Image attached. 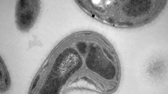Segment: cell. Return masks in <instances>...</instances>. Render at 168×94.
<instances>
[{
    "label": "cell",
    "instance_id": "cell-1",
    "mask_svg": "<svg viewBox=\"0 0 168 94\" xmlns=\"http://www.w3.org/2000/svg\"><path fill=\"white\" fill-rule=\"evenodd\" d=\"M40 9L39 1H18L16 6L15 16L18 29L23 32L28 31L35 22Z\"/></svg>",
    "mask_w": 168,
    "mask_h": 94
}]
</instances>
